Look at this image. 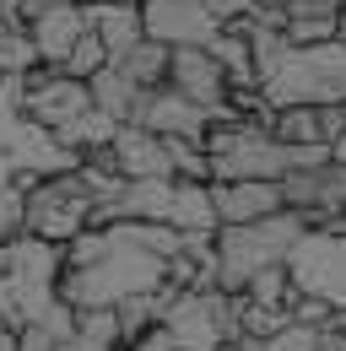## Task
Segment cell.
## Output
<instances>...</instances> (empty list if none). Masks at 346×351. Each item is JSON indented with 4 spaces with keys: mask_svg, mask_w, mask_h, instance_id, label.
Instances as JSON below:
<instances>
[{
    "mask_svg": "<svg viewBox=\"0 0 346 351\" xmlns=\"http://www.w3.org/2000/svg\"><path fill=\"white\" fill-rule=\"evenodd\" d=\"M86 217H92V200H86L76 173L22 184V238H38L49 249H65L71 238L86 232Z\"/></svg>",
    "mask_w": 346,
    "mask_h": 351,
    "instance_id": "obj_3",
    "label": "cell"
},
{
    "mask_svg": "<svg viewBox=\"0 0 346 351\" xmlns=\"http://www.w3.org/2000/svg\"><path fill=\"white\" fill-rule=\"evenodd\" d=\"M60 351H103V346H92V341H76V335H71V341H65Z\"/></svg>",
    "mask_w": 346,
    "mask_h": 351,
    "instance_id": "obj_23",
    "label": "cell"
},
{
    "mask_svg": "<svg viewBox=\"0 0 346 351\" xmlns=\"http://www.w3.org/2000/svg\"><path fill=\"white\" fill-rule=\"evenodd\" d=\"M260 97L270 108H341L346 103V44L281 49V60L260 76Z\"/></svg>",
    "mask_w": 346,
    "mask_h": 351,
    "instance_id": "obj_1",
    "label": "cell"
},
{
    "mask_svg": "<svg viewBox=\"0 0 346 351\" xmlns=\"http://www.w3.org/2000/svg\"><path fill=\"white\" fill-rule=\"evenodd\" d=\"M114 71H119L135 92H157V87H168V49L152 44V38H141L125 60H114Z\"/></svg>",
    "mask_w": 346,
    "mask_h": 351,
    "instance_id": "obj_13",
    "label": "cell"
},
{
    "mask_svg": "<svg viewBox=\"0 0 346 351\" xmlns=\"http://www.w3.org/2000/svg\"><path fill=\"white\" fill-rule=\"evenodd\" d=\"M22 33H27V49H33V65L60 71L65 54L76 49V38L92 33V27H86V0L82 5H65V11H43V16H33Z\"/></svg>",
    "mask_w": 346,
    "mask_h": 351,
    "instance_id": "obj_8",
    "label": "cell"
},
{
    "mask_svg": "<svg viewBox=\"0 0 346 351\" xmlns=\"http://www.w3.org/2000/svg\"><path fill=\"white\" fill-rule=\"evenodd\" d=\"M103 65H108V54H103V44H97V33H82V38H76V49L65 54L60 76H71V82H92Z\"/></svg>",
    "mask_w": 346,
    "mask_h": 351,
    "instance_id": "obj_18",
    "label": "cell"
},
{
    "mask_svg": "<svg viewBox=\"0 0 346 351\" xmlns=\"http://www.w3.org/2000/svg\"><path fill=\"white\" fill-rule=\"evenodd\" d=\"M65 5H82V0H16V22L27 27L33 16H43V11H65Z\"/></svg>",
    "mask_w": 346,
    "mask_h": 351,
    "instance_id": "obj_21",
    "label": "cell"
},
{
    "mask_svg": "<svg viewBox=\"0 0 346 351\" xmlns=\"http://www.w3.org/2000/svg\"><path fill=\"white\" fill-rule=\"evenodd\" d=\"M22 238V184H0V249Z\"/></svg>",
    "mask_w": 346,
    "mask_h": 351,
    "instance_id": "obj_19",
    "label": "cell"
},
{
    "mask_svg": "<svg viewBox=\"0 0 346 351\" xmlns=\"http://www.w3.org/2000/svg\"><path fill=\"white\" fill-rule=\"evenodd\" d=\"M108 152H114V162H119V178H125V184H135V178H173L168 141L135 130V125H119L114 141H108Z\"/></svg>",
    "mask_w": 346,
    "mask_h": 351,
    "instance_id": "obj_10",
    "label": "cell"
},
{
    "mask_svg": "<svg viewBox=\"0 0 346 351\" xmlns=\"http://www.w3.org/2000/svg\"><path fill=\"white\" fill-rule=\"evenodd\" d=\"M298 243H303V221L292 211H281L270 221H255V227H216V249H211L216 292L238 298L260 270H276V265L292 260Z\"/></svg>",
    "mask_w": 346,
    "mask_h": 351,
    "instance_id": "obj_2",
    "label": "cell"
},
{
    "mask_svg": "<svg viewBox=\"0 0 346 351\" xmlns=\"http://www.w3.org/2000/svg\"><path fill=\"white\" fill-rule=\"evenodd\" d=\"M287 49H319L330 38H341V16H303V22H281Z\"/></svg>",
    "mask_w": 346,
    "mask_h": 351,
    "instance_id": "obj_17",
    "label": "cell"
},
{
    "mask_svg": "<svg viewBox=\"0 0 346 351\" xmlns=\"http://www.w3.org/2000/svg\"><path fill=\"white\" fill-rule=\"evenodd\" d=\"M86 97H92V108L103 114V119H114V125H130V114H135V97L141 92L130 87L125 76L114 71V65H103L92 82H86Z\"/></svg>",
    "mask_w": 346,
    "mask_h": 351,
    "instance_id": "obj_14",
    "label": "cell"
},
{
    "mask_svg": "<svg viewBox=\"0 0 346 351\" xmlns=\"http://www.w3.org/2000/svg\"><path fill=\"white\" fill-rule=\"evenodd\" d=\"M216 227H255L281 217V189L276 184H211Z\"/></svg>",
    "mask_w": 346,
    "mask_h": 351,
    "instance_id": "obj_9",
    "label": "cell"
},
{
    "mask_svg": "<svg viewBox=\"0 0 346 351\" xmlns=\"http://www.w3.org/2000/svg\"><path fill=\"white\" fill-rule=\"evenodd\" d=\"M86 27L97 33L108 65L125 60L130 49L146 38V33H141V5H103V0H86Z\"/></svg>",
    "mask_w": 346,
    "mask_h": 351,
    "instance_id": "obj_11",
    "label": "cell"
},
{
    "mask_svg": "<svg viewBox=\"0 0 346 351\" xmlns=\"http://www.w3.org/2000/svg\"><path fill=\"white\" fill-rule=\"evenodd\" d=\"M168 92L195 103L200 114H211V125L233 119L227 114V76L216 71V60L206 49H168Z\"/></svg>",
    "mask_w": 346,
    "mask_h": 351,
    "instance_id": "obj_6",
    "label": "cell"
},
{
    "mask_svg": "<svg viewBox=\"0 0 346 351\" xmlns=\"http://www.w3.org/2000/svg\"><path fill=\"white\" fill-rule=\"evenodd\" d=\"M141 33L163 49H206L222 27L200 0H141Z\"/></svg>",
    "mask_w": 346,
    "mask_h": 351,
    "instance_id": "obj_5",
    "label": "cell"
},
{
    "mask_svg": "<svg viewBox=\"0 0 346 351\" xmlns=\"http://www.w3.org/2000/svg\"><path fill=\"white\" fill-rule=\"evenodd\" d=\"M206 5V16H211L216 27H238V22H255V0H200Z\"/></svg>",
    "mask_w": 346,
    "mask_h": 351,
    "instance_id": "obj_20",
    "label": "cell"
},
{
    "mask_svg": "<svg viewBox=\"0 0 346 351\" xmlns=\"http://www.w3.org/2000/svg\"><path fill=\"white\" fill-rule=\"evenodd\" d=\"M130 125L146 135H157V141H184V146H200L206 130H211V114H200L195 103H184L178 92L157 87V92H141L135 97V114H130Z\"/></svg>",
    "mask_w": 346,
    "mask_h": 351,
    "instance_id": "obj_7",
    "label": "cell"
},
{
    "mask_svg": "<svg viewBox=\"0 0 346 351\" xmlns=\"http://www.w3.org/2000/svg\"><path fill=\"white\" fill-rule=\"evenodd\" d=\"M76 341L119 351V313L114 308H76Z\"/></svg>",
    "mask_w": 346,
    "mask_h": 351,
    "instance_id": "obj_16",
    "label": "cell"
},
{
    "mask_svg": "<svg viewBox=\"0 0 346 351\" xmlns=\"http://www.w3.org/2000/svg\"><path fill=\"white\" fill-rule=\"evenodd\" d=\"M330 162H336V168H346V130L336 135V146H330Z\"/></svg>",
    "mask_w": 346,
    "mask_h": 351,
    "instance_id": "obj_22",
    "label": "cell"
},
{
    "mask_svg": "<svg viewBox=\"0 0 346 351\" xmlns=\"http://www.w3.org/2000/svg\"><path fill=\"white\" fill-rule=\"evenodd\" d=\"M238 298H244V303H255V308H276V313H287V303H292V276H287V265L260 270Z\"/></svg>",
    "mask_w": 346,
    "mask_h": 351,
    "instance_id": "obj_15",
    "label": "cell"
},
{
    "mask_svg": "<svg viewBox=\"0 0 346 351\" xmlns=\"http://www.w3.org/2000/svg\"><path fill=\"white\" fill-rule=\"evenodd\" d=\"M168 227H173V232H216V206H211V184H173Z\"/></svg>",
    "mask_w": 346,
    "mask_h": 351,
    "instance_id": "obj_12",
    "label": "cell"
},
{
    "mask_svg": "<svg viewBox=\"0 0 346 351\" xmlns=\"http://www.w3.org/2000/svg\"><path fill=\"white\" fill-rule=\"evenodd\" d=\"M287 276H292V292L319 298L330 308H346V238L303 232V243L287 260Z\"/></svg>",
    "mask_w": 346,
    "mask_h": 351,
    "instance_id": "obj_4",
    "label": "cell"
}]
</instances>
